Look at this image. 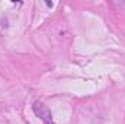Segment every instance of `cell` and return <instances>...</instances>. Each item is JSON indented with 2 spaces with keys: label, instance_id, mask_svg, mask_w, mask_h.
Returning <instances> with one entry per match:
<instances>
[{
  "label": "cell",
  "instance_id": "1",
  "mask_svg": "<svg viewBox=\"0 0 125 124\" xmlns=\"http://www.w3.org/2000/svg\"><path fill=\"white\" fill-rule=\"evenodd\" d=\"M33 112L44 121V124H55L52 121L51 111H50L42 102H35V104H33Z\"/></svg>",
  "mask_w": 125,
  "mask_h": 124
}]
</instances>
